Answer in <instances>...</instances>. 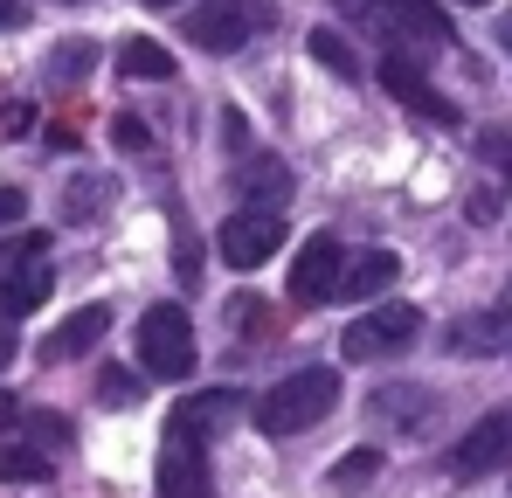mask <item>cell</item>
<instances>
[{
  "label": "cell",
  "instance_id": "cell-1",
  "mask_svg": "<svg viewBox=\"0 0 512 498\" xmlns=\"http://www.w3.org/2000/svg\"><path fill=\"white\" fill-rule=\"evenodd\" d=\"M333 402H340V367H298V374H284L277 388H263L250 415H256L263 436H298V429L326 422Z\"/></svg>",
  "mask_w": 512,
  "mask_h": 498
},
{
  "label": "cell",
  "instance_id": "cell-2",
  "mask_svg": "<svg viewBox=\"0 0 512 498\" xmlns=\"http://www.w3.org/2000/svg\"><path fill=\"white\" fill-rule=\"evenodd\" d=\"M139 367L153 374V381H187L194 367H201V339H194V319L180 312V305H146V319H139Z\"/></svg>",
  "mask_w": 512,
  "mask_h": 498
},
{
  "label": "cell",
  "instance_id": "cell-3",
  "mask_svg": "<svg viewBox=\"0 0 512 498\" xmlns=\"http://www.w3.org/2000/svg\"><path fill=\"white\" fill-rule=\"evenodd\" d=\"M277 14L263 7V0H201V7H187V21H180V35L194 42V49H208V56H236L250 35H263Z\"/></svg>",
  "mask_w": 512,
  "mask_h": 498
},
{
  "label": "cell",
  "instance_id": "cell-4",
  "mask_svg": "<svg viewBox=\"0 0 512 498\" xmlns=\"http://www.w3.org/2000/svg\"><path fill=\"white\" fill-rule=\"evenodd\" d=\"M416 339H423V312L388 298V305L360 312V319L340 332V360H395V353H409Z\"/></svg>",
  "mask_w": 512,
  "mask_h": 498
},
{
  "label": "cell",
  "instance_id": "cell-5",
  "mask_svg": "<svg viewBox=\"0 0 512 498\" xmlns=\"http://www.w3.org/2000/svg\"><path fill=\"white\" fill-rule=\"evenodd\" d=\"M222 263L229 270H256V263H270L277 249H284V208H236L229 222H222Z\"/></svg>",
  "mask_w": 512,
  "mask_h": 498
},
{
  "label": "cell",
  "instance_id": "cell-6",
  "mask_svg": "<svg viewBox=\"0 0 512 498\" xmlns=\"http://www.w3.org/2000/svg\"><path fill=\"white\" fill-rule=\"evenodd\" d=\"M499 464H512V409H492L478 415L471 429H464V443H450V457H443V471L450 478H485V471H499Z\"/></svg>",
  "mask_w": 512,
  "mask_h": 498
},
{
  "label": "cell",
  "instance_id": "cell-7",
  "mask_svg": "<svg viewBox=\"0 0 512 498\" xmlns=\"http://www.w3.org/2000/svg\"><path fill=\"white\" fill-rule=\"evenodd\" d=\"M374 77H381V90H388L395 104H409L416 118H429V125H457V104L429 83V70L416 63V56H402V49H395V56H381V70H374Z\"/></svg>",
  "mask_w": 512,
  "mask_h": 498
},
{
  "label": "cell",
  "instance_id": "cell-8",
  "mask_svg": "<svg viewBox=\"0 0 512 498\" xmlns=\"http://www.w3.org/2000/svg\"><path fill=\"white\" fill-rule=\"evenodd\" d=\"M353 14H374L395 42H423V49H436V42H450V14L436 7V0H346Z\"/></svg>",
  "mask_w": 512,
  "mask_h": 498
},
{
  "label": "cell",
  "instance_id": "cell-9",
  "mask_svg": "<svg viewBox=\"0 0 512 498\" xmlns=\"http://www.w3.org/2000/svg\"><path fill=\"white\" fill-rule=\"evenodd\" d=\"M160 498H215V464H208V443L167 429L160 443Z\"/></svg>",
  "mask_w": 512,
  "mask_h": 498
},
{
  "label": "cell",
  "instance_id": "cell-10",
  "mask_svg": "<svg viewBox=\"0 0 512 498\" xmlns=\"http://www.w3.org/2000/svg\"><path fill=\"white\" fill-rule=\"evenodd\" d=\"M340 277H346V249L340 236H312L291 263V298L298 305H333L340 298Z\"/></svg>",
  "mask_w": 512,
  "mask_h": 498
},
{
  "label": "cell",
  "instance_id": "cell-11",
  "mask_svg": "<svg viewBox=\"0 0 512 498\" xmlns=\"http://www.w3.org/2000/svg\"><path fill=\"white\" fill-rule=\"evenodd\" d=\"M236 415H243V388H201V395H180V402H173L167 429L194 436V443H215Z\"/></svg>",
  "mask_w": 512,
  "mask_h": 498
},
{
  "label": "cell",
  "instance_id": "cell-12",
  "mask_svg": "<svg viewBox=\"0 0 512 498\" xmlns=\"http://www.w3.org/2000/svg\"><path fill=\"white\" fill-rule=\"evenodd\" d=\"M49 291H56V270H49V256H28V263H7V277H0V319L14 326V319H28V312H42V305H49Z\"/></svg>",
  "mask_w": 512,
  "mask_h": 498
},
{
  "label": "cell",
  "instance_id": "cell-13",
  "mask_svg": "<svg viewBox=\"0 0 512 498\" xmlns=\"http://www.w3.org/2000/svg\"><path fill=\"white\" fill-rule=\"evenodd\" d=\"M512 346V312H471V319H457V326L443 332V353H464V360H485V353H506Z\"/></svg>",
  "mask_w": 512,
  "mask_h": 498
},
{
  "label": "cell",
  "instance_id": "cell-14",
  "mask_svg": "<svg viewBox=\"0 0 512 498\" xmlns=\"http://www.w3.org/2000/svg\"><path fill=\"white\" fill-rule=\"evenodd\" d=\"M429 409H436V388H423V381H388V388L367 395V415L374 422H395V429H423Z\"/></svg>",
  "mask_w": 512,
  "mask_h": 498
},
{
  "label": "cell",
  "instance_id": "cell-15",
  "mask_svg": "<svg viewBox=\"0 0 512 498\" xmlns=\"http://www.w3.org/2000/svg\"><path fill=\"white\" fill-rule=\"evenodd\" d=\"M395 277H402V256H395V249H360V256H346L340 305H360V298H381V291H388Z\"/></svg>",
  "mask_w": 512,
  "mask_h": 498
},
{
  "label": "cell",
  "instance_id": "cell-16",
  "mask_svg": "<svg viewBox=\"0 0 512 498\" xmlns=\"http://www.w3.org/2000/svg\"><path fill=\"white\" fill-rule=\"evenodd\" d=\"M104 332H111V312H104V305H77L63 326L42 339V360H84V353L97 346V339H104Z\"/></svg>",
  "mask_w": 512,
  "mask_h": 498
},
{
  "label": "cell",
  "instance_id": "cell-17",
  "mask_svg": "<svg viewBox=\"0 0 512 498\" xmlns=\"http://www.w3.org/2000/svg\"><path fill=\"white\" fill-rule=\"evenodd\" d=\"M236 194H243V208H284L291 201V166L256 153V160L236 166Z\"/></svg>",
  "mask_w": 512,
  "mask_h": 498
},
{
  "label": "cell",
  "instance_id": "cell-18",
  "mask_svg": "<svg viewBox=\"0 0 512 498\" xmlns=\"http://www.w3.org/2000/svg\"><path fill=\"white\" fill-rule=\"evenodd\" d=\"M111 194H118V180H111V173H77V180L63 187V222L90 229V222L111 208Z\"/></svg>",
  "mask_w": 512,
  "mask_h": 498
},
{
  "label": "cell",
  "instance_id": "cell-19",
  "mask_svg": "<svg viewBox=\"0 0 512 498\" xmlns=\"http://www.w3.org/2000/svg\"><path fill=\"white\" fill-rule=\"evenodd\" d=\"M118 77L167 83V77H173V49H160L153 35H125V42H118Z\"/></svg>",
  "mask_w": 512,
  "mask_h": 498
},
{
  "label": "cell",
  "instance_id": "cell-20",
  "mask_svg": "<svg viewBox=\"0 0 512 498\" xmlns=\"http://www.w3.org/2000/svg\"><path fill=\"white\" fill-rule=\"evenodd\" d=\"M90 70H97V42H84V35L56 42V49H49V63H42V77L56 83V90H77Z\"/></svg>",
  "mask_w": 512,
  "mask_h": 498
},
{
  "label": "cell",
  "instance_id": "cell-21",
  "mask_svg": "<svg viewBox=\"0 0 512 498\" xmlns=\"http://www.w3.org/2000/svg\"><path fill=\"white\" fill-rule=\"evenodd\" d=\"M0 478H7V485H49V478H56V457L7 436V443H0Z\"/></svg>",
  "mask_w": 512,
  "mask_h": 498
},
{
  "label": "cell",
  "instance_id": "cell-22",
  "mask_svg": "<svg viewBox=\"0 0 512 498\" xmlns=\"http://www.w3.org/2000/svg\"><path fill=\"white\" fill-rule=\"evenodd\" d=\"M312 56H319V63H326V70H333L340 83L360 77V56L346 49V35H340V28H312Z\"/></svg>",
  "mask_w": 512,
  "mask_h": 498
},
{
  "label": "cell",
  "instance_id": "cell-23",
  "mask_svg": "<svg viewBox=\"0 0 512 498\" xmlns=\"http://www.w3.org/2000/svg\"><path fill=\"white\" fill-rule=\"evenodd\" d=\"M167 215H173V277L180 284H201V249H194V229H187V208L173 201Z\"/></svg>",
  "mask_w": 512,
  "mask_h": 498
},
{
  "label": "cell",
  "instance_id": "cell-24",
  "mask_svg": "<svg viewBox=\"0 0 512 498\" xmlns=\"http://www.w3.org/2000/svg\"><path fill=\"white\" fill-rule=\"evenodd\" d=\"M97 402H104V409H139L146 388H139L132 367H104V374H97Z\"/></svg>",
  "mask_w": 512,
  "mask_h": 498
},
{
  "label": "cell",
  "instance_id": "cell-25",
  "mask_svg": "<svg viewBox=\"0 0 512 498\" xmlns=\"http://www.w3.org/2000/svg\"><path fill=\"white\" fill-rule=\"evenodd\" d=\"M374 471H381V450H374V443H360L353 457H340V464H333V492H353V485H367Z\"/></svg>",
  "mask_w": 512,
  "mask_h": 498
},
{
  "label": "cell",
  "instance_id": "cell-26",
  "mask_svg": "<svg viewBox=\"0 0 512 498\" xmlns=\"http://www.w3.org/2000/svg\"><path fill=\"white\" fill-rule=\"evenodd\" d=\"M111 146H125V153H153V125L132 118V111H118V118H111Z\"/></svg>",
  "mask_w": 512,
  "mask_h": 498
},
{
  "label": "cell",
  "instance_id": "cell-27",
  "mask_svg": "<svg viewBox=\"0 0 512 498\" xmlns=\"http://www.w3.org/2000/svg\"><path fill=\"white\" fill-rule=\"evenodd\" d=\"M0 132H7V139H28V132H35V111H28L21 97H14V104H0Z\"/></svg>",
  "mask_w": 512,
  "mask_h": 498
},
{
  "label": "cell",
  "instance_id": "cell-28",
  "mask_svg": "<svg viewBox=\"0 0 512 498\" xmlns=\"http://www.w3.org/2000/svg\"><path fill=\"white\" fill-rule=\"evenodd\" d=\"M28 436H42V443H70V415H28Z\"/></svg>",
  "mask_w": 512,
  "mask_h": 498
},
{
  "label": "cell",
  "instance_id": "cell-29",
  "mask_svg": "<svg viewBox=\"0 0 512 498\" xmlns=\"http://www.w3.org/2000/svg\"><path fill=\"white\" fill-rule=\"evenodd\" d=\"M222 146H229V153H243V146H250V125H243V111H236V104L222 111Z\"/></svg>",
  "mask_w": 512,
  "mask_h": 498
},
{
  "label": "cell",
  "instance_id": "cell-30",
  "mask_svg": "<svg viewBox=\"0 0 512 498\" xmlns=\"http://www.w3.org/2000/svg\"><path fill=\"white\" fill-rule=\"evenodd\" d=\"M21 215H28V194L21 187H0V229H14Z\"/></svg>",
  "mask_w": 512,
  "mask_h": 498
},
{
  "label": "cell",
  "instance_id": "cell-31",
  "mask_svg": "<svg viewBox=\"0 0 512 498\" xmlns=\"http://www.w3.org/2000/svg\"><path fill=\"white\" fill-rule=\"evenodd\" d=\"M14 422H28V409H21V395L0 388V429H14Z\"/></svg>",
  "mask_w": 512,
  "mask_h": 498
},
{
  "label": "cell",
  "instance_id": "cell-32",
  "mask_svg": "<svg viewBox=\"0 0 512 498\" xmlns=\"http://www.w3.org/2000/svg\"><path fill=\"white\" fill-rule=\"evenodd\" d=\"M28 21V0H0V28H21Z\"/></svg>",
  "mask_w": 512,
  "mask_h": 498
},
{
  "label": "cell",
  "instance_id": "cell-33",
  "mask_svg": "<svg viewBox=\"0 0 512 498\" xmlns=\"http://www.w3.org/2000/svg\"><path fill=\"white\" fill-rule=\"evenodd\" d=\"M14 353H21V339H14V332H7V319H0V374L14 367Z\"/></svg>",
  "mask_w": 512,
  "mask_h": 498
},
{
  "label": "cell",
  "instance_id": "cell-34",
  "mask_svg": "<svg viewBox=\"0 0 512 498\" xmlns=\"http://www.w3.org/2000/svg\"><path fill=\"white\" fill-rule=\"evenodd\" d=\"M492 42H499V49L512 56V14H499V28H492Z\"/></svg>",
  "mask_w": 512,
  "mask_h": 498
},
{
  "label": "cell",
  "instance_id": "cell-35",
  "mask_svg": "<svg viewBox=\"0 0 512 498\" xmlns=\"http://www.w3.org/2000/svg\"><path fill=\"white\" fill-rule=\"evenodd\" d=\"M450 7H485V0H450Z\"/></svg>",
  "mask_w": 512,
  "mask_h": 498
},
{
  "label": "cell",
  "instance_id": "cell-36",
  "mask_svg": "<svg viewBox=\"0 0 512 498\" xmlns=\"http://www.w3.org/2000/svg\"><path fill=\"white\" fill-rule=\"evenodd\" d=\"M146 7H173V0H146Z\"/></svg>",
  "mask_w": 512,
  "mask_h": 498
},
{
  "label": "cell",
  "instance_id": "cell-37",
  "mask_svg": "<svg viewBox=\"0 0 512 498\" xmlns=\"http://www.w3.org/2000/svg\"><path fill=\"white\" fill-rule=\"evenodd\" d=\"M506 312H512V305H506Z\"/></svg>",
  "mask_w": 512,
  "mask_h": 498
}]
</instances>
